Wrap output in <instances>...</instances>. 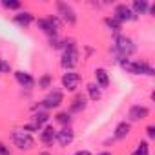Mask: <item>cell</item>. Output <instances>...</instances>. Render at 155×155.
I'll return each instance as SVG.
<instances>
[{"instance_id":"25","label":"cell","mask_w":155,"mask_h":155,"mask_svg":"<svg viewBox=\"0 0 155 155\" xmlns=\"http://www.w3.org/2000/svg\"><path fill=\"white\" fill-rule=\"evenodd\" d=\"M2 6H4L6 9H20V8H22V4L17 2V0H4Z\"/></svg>"},{"instance_id":"9","label":"cell","mask_w":155,"mask_h":155,"mask_svg":"<svg viewBox=\"0 0 155 155\" xmlns=\"http://www.w3.org/2000/svg\"><path fill=\"white\" fill-rule=\"evenodd\" d=\"M62 102H64L62 91H60V90H51V91H49V93L44 97V101H42V106H44L46 110H55V108H58Z\"/></svg>"},{"instance_id":"11","label":"cell","mask_w":155,"mask_h":155,"mask_svg":"<svg viewBox=\"0 0 155 155\" xmlns=\"http://www.w3.org/2000/svg\"><path fill=\"white\" fill-rule=\"evenodd\" d=\"M73 139H75V133H73V130L69 128V126H64L62 130H58L57 131V142L60 144V146H69L71 142H73Z\"/></svg>"},{"instance_id":"18","label":"cell","mask_w":155,"mask_h":155,"mask_svg":"<svg viewBox=\"0 0 155 155\" xmlns=\"http://www.w3.org/2000/svg\"><path fill=\"white\" fill-rule=\"evenodd\" d=\"M148 8H150V4L146 2V0H135L130 9H131L133 15L137 17V15H144V13H148Z\"/></svg>"},{"instance_id":"2","label":"cell","mask_w":155,"mask_h":155,"mask_svg":"<svg viewBox=\"0 0 155 155\" xmlns=\"http://www.w3.org/2000/svg\"><path fill=\"white\" fill-rule=\"evenodd\" d=\"M120 68L126 71V73H131V75H148V77H153L155 71L153 68L144 62V60H128V58H120L119 60Z\"/></svg>"},{"instance_id":"28","label":"cell","mask_w":155,"mask_h":155,"mask_svg":"<svg viewBox=\"0 0 155 155\" xmlns=\"http://www.w3.org/2000/svg\"><path fill=\"white\" fill-rule=\"evenodd\" d=\"M146 131H148V137H150V139H155V128H153V126H148Z\"/></svg>"},{"instance_id":"29","label":"cell","mask_w":155,"mask_h":155,"mask_svg":"<svg viewBox=\"0 0 155 155\" xmlns=\"http://www.w3.org/2000/svg\"><path fill=\"white\" fill-rule=\"evenodd\" d=\"M75 155H91V153H90L88 150H79V151L75 153Z\"/></svg>"},{"instance_id":"5","label":"cell","mask_w":155,"mask_h":155,"mask_svg":"<svg viewBox=\"0 0 155 155\" xmlns=\"http://www.w3.org/2000/svg\"><path fill=\"white\" fill-rule=\"evenodd\" d=\"M37 28H38L42 33H46L49 38H53V37H57V35H58V29H60V20H58L57 17L40 18V20H37Z\"/></svg>"},{"instance_id":"3","label":"cell","mask_w":155,"mask_h":155,"mask_svg":"<svg viewBox=\"0 0 155 155\" xmlns=\"http://www.w3.org/2000/svg\"><path fill=\"white\" fill-rule=\"evenodd\" d=\"M113 49H115V53L119 55V60H120V58L131 57L137 48H135V44H133V40H131L130 37H126V35H117V37L113 38Z\"/></svg>"},{"instance_id":"10","label":"cell","mask_w":155,"mask_h":155,"mask_svg":"<svg viewBox=\"0 0 155 155\" xmlns=\"http://www.w3.org/2000/svg\"><path fill=\"white\" fill-rule=\"evenodd\" d=\"M148 115H150V110H148L146 106H140V104H135V106H131V108L128 110V117H130V120H133V122L144 120Z\"/></svg>"},{"instance_id":"16","label":"cell","mask_w":155,"mask_h":155,"mask_svg":"<svg viewBox=\"0 0 155 155\" xmlns=\"http://www.w3.org/2000/svg\"><path fill=\"white\" fill-rule=\"evenodd\" d=\"M95 84L102 90V88H108L110 86V75L104 68H99L95 69Z\"/></svg>"},{"instance_id":"12","label":"cell","mask_w":155,"mask_h":155,"mask_svg":"<svg viewBox=\"0 0 155 155\" xmlns=\"http://www.w3.org/2000/svg\"><path fill=\"white\" fill-rule=\"evenodd\" d=\"M55 139H57V130L51 124H46L42 128V131H40V142L46 144V146H49V144L55 142Z\"/></svg>"},{"instance_id":"8","label":"cell","mask_w":155,"mask_h":155,"mask_svg":"<svg viewBox=\"0 0 155 155\" xmlns=\"http://www.w3.org/2000/svg\"><path fill=\"white\" fill-rule=\"evenodd\" d=\"M113 18L122 24V22H131V20H135L137 17L133 15V11L130 9V6L119 4V6H115V9H113Z\"/></svg>"},{"instance_id":"14","label":"cell","mask_w":155,"mask_h":155,"mask_svg":"<svg viewBox=\"0 0 155 155\" xmlns=\"http://www.w3.org/2000/svg\"><path fill=\"white\" fill-rule=\"evenodd\" d=\"M33 20H35V17H33V13H29V11H20V13H17V15L13 17V22H15L17 26H20V28L31 26Z\"/></svg>"},{"instance_id":"24","label":"cell","mask_w":155,"mask_h":155,"mask_svg":"<svg viewBox=\"0 0 155 155\" xmlns=\"http://www.w3.org/2000/svg\"><path fill=\"white\" fill-rule=\"evenodd\" d=\"M104 24H106L111 31H115V33H119V31L122 29V24H120V22H117L113 17H106V18H104Z\"/></svg>"},{"instance_id":"21","label":"cell","mask_w":155,"mask_h":155,"mask_svg":"<svg viewBox=\"0 0 155 155\" xmlns=\"http://www.w3.org/2000/svg\"><path fill=\"white\" fill-rule=\"evenodd\" d=\"M71 113L69 111H60V113H57V117H55V120L58 122V124H62V126H69L71 124Z\"/></svg>"},{"instance_id":"13","label":"cell","mask_w":155,"mask_h":155,"mask_svg":"<svg viewBox=\"0 0 155 155\" xmlns=\"http://www.w3.org/2000/svg\"><path fill=\"white\" fill-rule=\"evenodd\" d=\"M15 81L22 86V88H33L35 86V79H33V75L28 73V71H15Z\"/></svg>"},{"instance_id":"27","label":"cell","mask_w":155,"mask_h":155,"mask_svg":"<svg viewBox=\"0 0 155 155\" xmlns=\"http://www.w3.org/2000/svg\"><path fill=\"white\" fill-rule=\"evenodd\" d=\"M0 155H11L9 150H8V146H6L4 142H0Z\"/></svg>"},{"instance_id":"20","label":"cell","mask_w":155,"mask_h":155,"mask_svg":"<svg viewBox=\"0 0 155 155\" xmlns=\"http://www.w3.org/2000/svg\"><path fill=\"white\" fill-rule=\"evenodd\" d=\"M48 120H49V113H48V111H38V113L33 115V124L38 126L40 130L44 128V124H46Z\"/></svg>"},{"instance_id":"1","label":"cell","mask_w":155,"mask_h":155,"mask_svg":"<svg viewBox=\"0 0 155 155\" xmlns=\"http://www.w3.org/2000/svg\"><path fill=\"white\" fill-rule=\"evenodd\" d=\"M79 64V48L73 40H66L64 42V51H62V58H60V66L66 71H73V68Z\"/></svg>"},{"instance_id":"30","label":"cell","mask_w":155,"mask_h":155,"mask_svg":"<svg viewBox=\"0 0 155 155\" xmlns=\"http://www.w3.org/2000/svg\"><path fill=\"white\" fill-rule=\"evenodd\" d=\"M99 155H111L110 151H102V153H99Z\"/></svg>"},{"instance_id":"4","label":"cell","mask_w":155,"mask_h":155,"mask_svg":"<svg viewBox=\"0 0 155 155\" xmlns=\"http://www.w3.org/2000/svg\"><path fill=\"white\" fill-rule=\"evenodd\" d=\"M11 140H13V144H15L18 150H31V148L35 146V140H33L31 133L26 131L24 128H22V130H13Z\"/></svg>"},{"instance_id":"17","label":"cell","mask_w":155,"mask_h":155,"mask_svg":"<svg viewBox=\"0 0 155 155\" xmlns=\"http://www.w3.org/2000/svg\"><path fill=\"white\" fill-rule=\"evenodd\" d=\"M130 130H131V124L126 122V120H122V122H119V124L115 126V133H113V137H115L117 140H122V139H126V137L130 135Z\"/></svg>"},{"instance_id":"22","label":"cell","mask_w":155,"mask_h":155,"mask_svg":"<svg viewBox=\"0 0 155 155\" xmlns=\"http://www.w3.org/2000/svg\"><path fill=\"white\" fill-rule=\"evenodd\" d=\"M131 155H150V144L146 140H140L137 144V148L131 151Z\"/></svg>"},{"instance_id":"6","label":"cell","mask_w":155,"mask_h":155,"mask_svg":"<svg viewBox=\"0 0 155 155\" xmlns=\"http://www.w3.org/2000/svg\"><path fill=\"white\" fill-rule=\"evenodd\" d=\"M60 82H62V88L66 91H77V88H79V84H81V75L75 73V71H66L62 75Z\"/></svg>"},{"instance_id":"7","label":"cell","mask_w":155,"mask_h":155,"mask_svg":"<svg viewBox=\"0 0 155 155\" xmlns=\"http://www.w3.org/2000/svg\"><path fill=\"white\" fill-rule=\"evenodd\" d=\"M57 11H58V17H60L66 24L73 26V24L77 22V13H75V9H73L69 4H66V2H57Z\"/></svg>"},{"instance_id":"26","label":"cell","mask_w":155,"mask_h":155,"mask_svg":"<svg viewBox=\"0 0 155 155\" xmlns=\"http://www.w3.org/2000/svg\"><path fill=\"white\" fill-rule=\"evenodd\" d=\"M9 71H11V66H9L4 58H0V73L6 75V73H9Z\"/></svg>"},{"instance_id":"23","label":"cell","mask_w":155,"mask_h":155,"mask_svg":"<svg viewBox=\"0 0 155 155\" xmlns=\"http://www.w3.org/2000/svg\"><path fill=\"white\" fill-rule=\"evenodd\" d=\"M51 84H53V79H51L49 73H44L38 79V88L40 90H48V88H51Z\"/></svg>"},{"instance_id":"15","label":"cell","mask_w":155,"mask_h":155,"mask_svg":"<svg viewBox=\"0 0 155 155\" xmlns=\"http://www.w3.org/2000/svg\"><path fill=\"white\" fill-rule=\"evenodd\" d=\"M86 106H88L86 97H84L82 93H79V95L71 101V104H69V113H81V111L86 110Z\"/></svg>"},{"instance_id":"19","label":"cell","mask_w":155,"mask_h":155,"mask_svg":"<svg viewBox=\"0 0 155 155\" xmlns=\"http://www.w3.org/2000/svg\"><path fill=\"white\" fill-rule=\"evenodd\" d=\"M86 90H88V95H90V99L91 101H101V97H102V91H101V88L95 84V82H91V84H88L86 86Z\"/></svg>"}]
</instances>
